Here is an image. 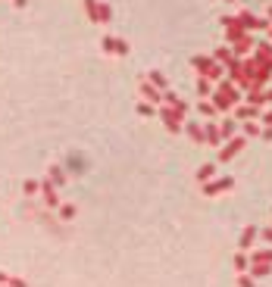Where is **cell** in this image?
<instances>
[{
	"instance_id": "1",
	"label": "cell",
	"mask_w": 272,
	"mask_h": 287,
	"mask_svg": "<svg viewBox=\"0 0 272 287\" xmlns=\"http://www.w3.org/2000/svg\"><path fill=\"white\" fill-rule=\"evenodd\" d=\"M210 97H213L210 103L216 106V113H228V109H235L238 103H241V91H238V88H235V84L228 81V78H222V81H219V91H213Z\"/></svg>"
},
{
	"instance_id": "2",
	"label": "cell",
	"mask_w": 272,
	"mask_h": 287,
	"mask_svg": "<svg viewBox=\"0 0 272 287\" xmlns=\"http://www.w3.org/2000/svg\"><path fill=\"white\" fill-rule=\"evenodd\" d=\"M194 69L200 72V78H207V81H222L225 78V69L219 66L213 56H194Z\"/></svg>"
},
{
	"instance_id": "3",
	"label": "cell",
	"mask_w": 272,
	"mask_h": 287,
	"mask_svg": "<svg viewBox=\"0 0 272 287\" xmlns=\"http://www.w3.org/2000/svg\"><path fill=\"white\" fill-rule=\"evenodd\" d=\"M160 116H163V122H166V128L169 131H172V134H178V131H182V119H185V116H188V106H160Z\"/></svg>"
},
{
	"instance_id": "4",
	"label": "cell",
	"mask_w": 272,
	"mask_h": 287,
	"mask_svg": "<svg viewBox=\"0 0 272 287\" xmlns=\"http://www.w3.org/2000/svg\"><path fill=\"white\" fill-rule=\"evenodd\" d=\"M244 147H247V138H244V134H235V138H228L225 147H219V163H228V159H235Z\"/></svg>"
},
{
	"instance_id": "5",
	"label": "cell",
	"mask_w": 272,
	"mask_h": 287,
	"mask_svg": "<svg viewBox=\"0 0 272 287\" xmlns=\"http://www.w3.org/2000/svg\"><path fill=\"white\" fill-rule=\"evenodd\" d=\"M232 188H235L232 175H222V178H216V181H203V193H207V197H216V193L232 191Z\"/></svg>"
},
{
	"instance_id": "6",
	"label": "cell",
	"mask_w": 272,
	"mask_h": 287,
	"mask_svg": "<svg viewBox=\"0 0 272 287\" xmlns=\"http://www.w3.org/2000/svg\"><path fill=\"white\" fill-rule=\"evenodd\" d=\"M222 25H225V38H228V44H235V41H241L247 31L241 28V22H238V16H228V19H222Z\"/></svg>"
},
{
	"instance_id": "7",
	"label": "cell",
	"mask_w": 272,
	"mask_h": 287,
	"mask_svg": "<svg viewBox=\"0 0 272 287\" xmlns=\"http://www.w3.org/2000/svg\"><path fill=\"white\" fill-rule=\"evenodd\" d=\"M100 47H104V53H116V56H129V44H125L122 38H104L100 41Z\"/></svg>"
},
{
	"instance_id": "8",
	"label": "cell",
	"mask_w": 272,
	"mask_h": 287,
	"mask_svg": "<svg viewBox=\"0 0 272 287\" xmlns=\"http://www.w3.org/2000/svg\"><path fill=\"white\" fill-rule=\"evenodd\" d=\"M141 97L147 100L150 106H163V91H157L150 81H144V84H141Z\"/></svg>"
},
{
	"instance_id": "9",
	"label": "cell",
	"mask_w": 272,
	"mask_h": 287,
	"mask_svg": "<svg viewBox=\"0 0 272 287\" xmlns=\"http://www.w3.org/2000/svg\"><path fill=\"white\" fill-rule=\"evenodd\" d=\"M250 60H257V63H263V66L272 63V44H269V41H260V44L253 47V56H250Z\"/></svg>"
},
{
	"instance_id": "10",
	"label": "cell",
	"mask_w": 272,
	"mask_h": 287,
	"mask_svg": "<svg viewBox=\"0 0 272 287\" xmlns=\"http://www.w3.org/2000/svg\"><path fill=\"white\" fill-rule=\"evenodd\" d=\"M257 234H260V228L257 225H247L241 231V240H238V247H241V253H247L250 247H253V240H257Z\"/></svg>"
},
{
	"instance_id": "11",
	"label": "cell",
	"mask_w": 272,
	"mask_h": 287,
	"mask_svg": "<svg viewBox=\"0 0 272 287\" xmlns=\"http://www.w3.org/2000/svg\"><path fill=\"white\" fill-rule=\"evenodd\" d=\"M253 44H257V41H253L250 35H244L241 41H235V47H232V56H238V60H241V56H250Z\"/></svg>"
},
{
	"instance_id": "12",
	"label": "cell",
	"mask_w": 272,
	"mask_h": 287,
	"mask_svg": "<svg viewBox=\"0 0 272 287\" xmlns=\"http://www.w3.org/2000/svg\"><path fill=\"white\" fill-rule=\"evenodd\" d=\"M203 141H207L210 147H219V144H222V138H219V125L203 122Z\"/></svg>"
},
{
	"instance_id": "13",
	"label": "cell",
	"mask_w": 272,
	"mask_h": 287,
	"mask_svg": "<svg viewBox=\"0 0 272 287\" xmlns=\"http://www.w3.org/2000/svg\"><path fill=\"white\" fill-rule=\"evenodd\" d=\"M182 128L188 131V138H191V141H197V144H203V125H200L197 119H191L188 125H182Z\"/></svg>"
},
{
	"instance_id": "14",
	"label": "cell",
	"mask_w": 272,
	"mask_h": 287,
	"mask_svg": "<svg viewBox=\"0 0 272 287\" xmlns=\"http://www.w3.org/2000/svg\"><path fill=\"white\" fill-rule=\"evenodd\" d=\"M247 275H250V278H266V275H272V265H269V263H250Z\"/></svg>"
},
{
	"instance_id": "15",
	"label": "cell",
	"mask_w": 272,
	"mask_h": 287,
	"mask_svg": "<svg viewBox=\"0 0 272 287\" xmlns=\"http://www.w3.org/2000/svg\"><path fill=\"white\" fill-rule=\"evenodd\" d=\"M235 113H238V119H260V113H263V109L260 106H235Z\"/></svg>"
},
{
	"instance_id": "16",
	"label": "cell",
	"mask_w": 272,
	"mask_h": 287,
	"mask_svg": "<svg viewBox=\"0 0 272 287\" xmlns=\"http://www.w3.org/2000/svg\"><path fill=\"white\" fill-rule=\"evenodd\" d=\"M235 131H238V125H235V119H225L222 125H219V138H222V141H228V138H235Z\"/></svg>"
},
{
	"instance_id": "17",
	"label": "cell",
	"mask_w": 272,
	"mask_h": 287,
	"mask_svg": "<svg viewBox=\"0 0 272 287\" xmlns=\"http://www.w3.org/2000/svg\"><path fill=\"white\" fill-rule=\"evenodd\" d=\"M147 81L154 84L157 91H169V84H166V78H163V72H154V69H150V72H147Z\"/></svg>"
},
{
	"instance_id": "18",
	"label": "cell",
	"mask_w": 272,
	"mask_h": 287,
	"mask_svg": "<svg viewBox=\"0 0 272 287\" xmlns=\"http://www.w3.org/2000/svg\"><path fill=\"white\" fill-rule=\"evenodd\" d=\"M213 175H216V166H213V163H207V166L197 168V181H200V184H203V181H213Z\"/></svg>"
},
{
	"instance_id": "19",
	"label": "cell",
	"mask_w": 272,
	"mask_h": 287,
	"mask_svg": "<svg viewBox=\"0 0 272 287\" xmlns=\"http://www.w3.org/2000/svg\"><path fill=\"white\" fill-rule=\"evenodd\" d=\"M250 263H269L272 265V247H266V250H253V256H247Z\"/></svg>"
},
{
	"instance_id": "20",
	"label": "cell",
	"mask_w": 272,
	"mask_h": 287,
	"mask_svg": "<svg viewBox=\"0 0 272 287\" xmlns=\"http://www.w3.org/2000/svg\"><path fill=\"white\" fill-rule=\"evenodd\" d=\"M197 113H200V116H207V119H213V116H219V113H216V106L210 103V100H200V103H197Z\"/></svg>"
},
{
	"instance_id": "21",
	"label": "cell",
	"mask_w": 272,
	"mask_h": 287,
	"mask_svg": "<svg viewBox=\"0 0 272 287\" xmlns=\"http://www.w3.org/2000/svg\"><path fill=\"white\" fill-rule=\"evenodd\" d=\"M113 19V6L109 3H97V22H109Z\"/></svg>"
},
{
	"instance_id": "22",
	"label": "cell",
	"mask_w": 272,
	"mask_h": 287,
	"mask_svg": "<svg viewBox=\"0 0 272 287\" xmlns=\"http://www.w3.org/2000/svg\"><path fill=\"white\" fill-rule=\"evenodd\" d=\"M197 94H200V100H207L210 94H213V81H207V78H200V81H197Z\"/></svg>"
},
{
	"instance_id": "23",
	"label": "cell",
	"mask_w": 272,
	"mask_h": 287,
	"mask_svg": "<svg viewBox=\"0 0 272 287\" xmlns=\"http://www.w3.org/2000/svg\"><path fill=\"white\" fill-rule=\"evenodd\" d=\"M257 134H263V128L253 119H247V122H244V138H257Z\"/></svg>"
},
{
	"instance_id": "24",
	"label": "cell",
	"mask_w": 272,
	"mask_h": 287,
	"mask_svg": "<svg viewBox=\"0 0 272 287\" xmlns=\"http://www.w3.org/2000/svg\"><path fill=\"white\" fill-rule=\"evenodd\" d=\"M213 60H216L219 66H225L228 60H232V50H228V47H219V50H216V53H213Z\"/></svg>"
},
{
	"instance_id": "25",
	"label": "cell",
	"mask_w": 272,
	"mask_h": 287,
	"mask_svg": "<svg viewBox=\"0 0 272 287\" xmlns=\"http://www.w3.org/2000/svg\"><path fill=\"white\" fill-rule=\"evenodd\" d=\"M235 268H238V272H247V268H250L247 253H238V256H235Z\"/></svg>"
},
{
	"instance_id": "26",
	"label": "cell",
	"mask_w": 272,
	"mask_h": 287,
	"mask_svg": "<svg viewBox=\"0 0 272 287\" xmlns=\"http://www.w3.org/2000/svg\"><path fill=\"white\" fill-rule=\"evenodd\" d=\"M50 178H54V184H63V181H66L63 166H54V168H50Z\"/></svg>"
},
{
	"instance_id": "27",
	"label": "cell",
	"mask_w": 272,
	"mask_h": 287,
	"mask_svg": "<svg viewBox=\"0 0 272 287\" xmlns=\"http://www.w3.org/2000/svg\"><path fill=\"white\" fill-rule=\"evenodd\" d=\"M44 200H47V206H56V203H59V197L54 193V188H50V184H44Z\"/></svg>"
},
{
	"instance_id": "28",
	"label": "cell",
	"mask_w": 272,
	"mask_h": 287,
	"mask_svg": "<svg viewBox=\"0 0 272 287\" xmlns=\"http://www.w3.org/2000/svg\"><path fill=\"white\" fill-rule=\"evenodd\" d=\"M84 10H88L91 22H97V0H84Z\"/></svg>"
},
{
	"instance_id": "29",
	"label": "cell",
	"mask_w": 272,
	"mask_h": 287,
	"mask_svg": "<svg viewBox=\"0 0 272 287\" xmlns=\"http://www.w3.org/2000/svg\"><path fill=\"white\" fill-rule=\"evenodd\" d=\"M238 287H253V278L247 272H241V278H238Z\"/></svg>"
},
{
	"instance_id": "30",
	"label": "cell",
	"mask_w": 272,
	"mask_h": 287,
	"mask_svg": "<svg viewBox=\"0 0 272 287\" xmlns=\"http://www.w3.org/2000/svg\"><path fill=\"white\" fill-rule=\"evenodd\" d=\"M154 109H157V106H150V103H141V106H138V113H141V116H154Z\"/></svg>"
},
{
	"instance_id": "31",
	"label": "cell",
	"mask_w": 272,
	"mask_h": 287,
	"mask_svg": "<svg viewBox=\"0 0 272 287\" xmlns=\"http://www.w3.org/2000/svg\"><path fill=\"white\" fill-rule=\"evenodd\" d=\"M260 122H263V125H269V128H272V109H266V113H260Z\"/></svg>"
},
{
	"instance_id": "32",
	"label": "cell",
	"mask_w": 272,
	"mask_h": 287,
	"mask_svg": "<svg viewBox=\"0 0 272 287\" xmlns=\"http://www.w3.org/2000/svg\"><path fill=\"white\" fill-rule=\"evenodd\" d=\"M63 218H75V206H63Z\"/></svg>"
},
{
	"instance_id": "33",
	"label": "cell",
	"mask_w": 272,
	"mask_h": 287,
	"mask_svg": "<svg viewBox=\"0 0 272 287\" xmlns=\"http://www.w3.org/2000/svg\"><path fill=\"white\" fill-rule=\"evenodd\" d=\"M263 234V240H266V243H272V228H266V231H260Z\"/></svg>"
},
{
	"instance_id": "34",
	"label": "cell",
	"mask_w": 272,
	"mask_h": 287,
	"mask_svg": "<svg viewBox=\"0 0 272 287\" xmlns=\"http://www.w3.org/2000/svg\"><path fill=\"white\" fill-rule=\"evenodd\" d=\"M263 138H266V141H272V128H266V131H263Z\"/></svg>"
},
{
	"instance_id": "35",
	"label": "cell",
	"mask_w": 272,
	"mask_h": 287,
	"mask_svg": "<svg viewBox=\"0 0 272 287\" xmlns=\"http://www.w3.org/2000/svg\"><path fill=\"white\" fill-rule=\"evenodd\" d=\"M266 103H272V91H269V94H266Z\"/></svg>"
},
{
	"instance_id": "36",
	"label": "cell",
	"mask_w": 272,
	"mask_h": 287,
	"mask_svg": "<svg viewBox=\"0 0 272 287\" xmlns=\"http://www.w3.org/2000/svg\"><path fill=\"white\" fill-rule=\"evenodd\" d=\"M269 38H272V28H269ZM269 44H272V41H269Z\"/></svg>"
}]
</instances>
